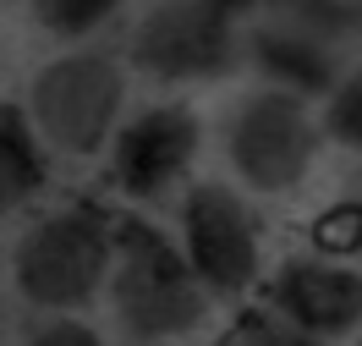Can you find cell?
Listing matches in <instances>:
<instances>
[{
	"instance_id": "obj_9",
	"label": "cell",
	"mask_w": 362,
	"mask_h": 346,
	"mask_svg": "<svg viewBox=\"0 0 362 346\" xmlns=\"http://www.w3.org/2000/svg\"><path fill=\"white\" fill-rule=\"evenodd\" d=\"M252 61L264 67V77H274L286 93H324L335 83V71H329V55L324 45H313V33L308 28H264L258 39H252Z\"/></svg>"
},
{
	"instance_id": "obj_5",
	"label": "cell",
	"mask_w": 362,
	"mask_h": 346,
	"mask_svg": "<svg viewBox=\"0 0 362 346\" xmlns=\"http://www.w3.org/2000/svg\"><path fill=\"white\" fill-rule=\"evenodd\" d=\"M181 236H187V264L209 292L236 297L258 275V231L247 204L226 187H198L181 209Z\"/></svg>"
},
{
	"instance_id": "obj_10",
	"label": "cell",
	"mask_w": 362,
	"mask_h": 346,
	"mask_svg": "<svg viewBox=\"0 0 362 346\" xmlns=\"http://www.w3.org/2000/svg\"><path fill=\"white\" fill-rule=\"evenodd\" d=\"M45 182V165H39V149L23 132L17 115H0V214L6 209L28 204Z\"/></svg>"
},
{
	"instance_id": "obj_2",
	"label": "cell",
	"mask_w": 362,
	"mask_h": 346,
	"mask_svg": "<svg viewBox=\"0 0 362 346\" xmlns=\"http://www.w3.org/2000/svg\"><path fill=\"white\" fill-rule=\"evenodd\" d=\"M110 226L93 209H61L23 236L17 286L33 308H77L110 270Z\"/></svg>"
},
{
	"instance_id": "obj_14",
	"label": "cell",
	"mask_w": 362,
	"mask_h": 346,
	"mask_svg": "<svg viewBox=\"0 0 362 346\" xmlns=\"http://www.w3.org/2000/svg\"><path fill=\"white\" fill-rule=\"evenodd\" d=\"M236 346H318V341L308 330H296V324H274L269 313H252L236 330Z\"/></svg>"
},
{
	"instance_id": "obj_1",
	"label": "cell",
	"mask_w": 362,
	"mask_h": 346,
	"mask_svg": "<svg viewBox=\"0 0 362 346\" xmlns=\"http://www.w3.org/2000/svg\"><path fill=\"white\" fill-rule=\"evenodd\" d=\"M110 297H115L121 324H127L132 335H143V341L198 330V324H204V308H209L204 280L192 275V264H187L154 226H143V220H127V226H121Z\"/></svg>"
},
{
	"instance_id": "obj_3",
	"label": "cell",
	"mask_w": 362,
	"mask_h": 346,
	"mask_svg": "<svg viewBox=\"0 0 362 346\" xmlns=\"http://www.w3.org/2000/svg\"><path fill=\"white\" fill-rule=\"evenodd\" d=\"M230 165L252 192H291L302 187V176L313 171L318 154V127L308 105L286 88H264L242 99V110L226 132Z\"/></svg>"
},
{
	"instance_id": "obj_12",
	"label": "cell",
	"mask_w": 362,
	"mask_h": 346,
	"mask_svg": "<svg viewBox=\"0 0 362 346\" xmlns=\"http://www.w3.org/2000/svg\"><path fill=\"white\" fill-rule=\"evenodd\" d=\"M313 242L324 253H362V204H335L313 220Z\"/></svg>"
},
{
	"instance_id": "obj_16",
	"label": "cell",
	"mask_w": 362,
	"mask_h": 346,
	"mask_svg": "<svg viewBox=\"0 0 362 346\" xmlns=\"http://www.w3.org/2000/svg\"><path fill=\"white\" fill-rule=\"evenodd\" d=\"M204 6H214V11H226V17H236V11H247L252 0H204Z\"/></svg>"
},
{
	"instance_id": "obj_6",
	"label": "cell",
	"mask_w": 362,
	"mask_h": 346,
	"mask_svg": "<svg viewBox=\"0 0 362 346\" xmlns=\"http://www.w3.org/2000/svg\"><path fill=\"white\" fill-rule=\"evenodd\" d=\"M132 61L165 83L209 77L230 61V17L204 0H159L132 33Z\"/></svg>"
},
{
	"instance_id": "obj_15",
	"label": "cell",
	"mask_w": 362,
	"mask_h": 346,
	"mask_svg": "<svg viewBox=\"0 0 362 346\" xmlns=\"http://www.w3.org/2000/svg\"><path fill=\"white\" fill-rule=\"evenodd\" d=\"M33 346H99V335H93L88 324H77V319H61V324H49V330H39Z\"/></svg>"
},
{
	"instance_id": "obj_13",
	"label": "cell",
	"mask_w": 362,
	"mask_h": 346,
	"mask_svg": "<svg viewBox=\"0 0 362 346\" xmlns=\"http://www.w3.org/2000/svg\"><path fill=\"white\" fill-rule=\"evenodd\" d=\"M329 132L346 149H362V71L329 93Z\"/></svg>"
},
{
	"instance_id": "obj_8",
	"label": "cell",
	"mask_w": 362,
	"mask_h": 346,
	"mask_svg": "<svg viewBox=\"0 0 362 346\" xmlns=\"http://www.w3.org/2000/svg\"><path fill=\"white\" fill-rule=\"evenodd\" d=\"M198 154V115L187 105H159L143 110L115 138V182L132 198H148L159 187H170Z\"/></svg>"
},
{
	"instance_id": "obj_7",
	"label": "cell",
	"mask_w": 362,
	"mask_h": 346,
	"mask_svg": "<svg viewBox=\"0 0 362 346\" xmlns=\"http://www.w3.org/2000/svg\"><path fill=\"white\" fill-rule=\"evenodd\" d=\"M280 319L308 335H340L362 324V275L335 258H291L269 286Z\"/></svg>"
},
{
	"instance_id": "obj_11",
	"label": "cell",
	"mask_w": 362,
	"mask_h": 346,
	"mask_svg": "<svg viewBox=\"0 0 362 346\" xmlns=\"http://www.w3.org/2000/svg\"><path fill=\"white\" fill-rule=\"evenodd\" d=\"M121 0H39V23L49 28V33H88V28H99L105 17H110Z\"/></svg>"
},
{
	"instance_id": "obj_17",
	"label": "cell",
	"mask_w": 362,
	"mask_h": 346,
	"mask_svg": "<svg viewBox=\"0 0 362 346\" xmlns=\"http://www.w3.org/2000/svg\"><path fill=\"white\" fill-rule=\"evenodd\" d=\"M357 346H362V341H357Z\"/></svg>"
},
{
	"instance_id": "obj_4",
	"label": "cell",
	"mask_w": 362,
	"mask_h": 346,
	"mask_svg": "<svg viewBox=\"0 0 362 346\" xmlns=\"http://www.w3.org/2000/svg\"><path fill=\"white\" fill-rule=\"evenodd\" d=\"M115 110H121V67L110 55H61L33 77V121L66 154H93Z\"/></svg>"
}]
</instances>
